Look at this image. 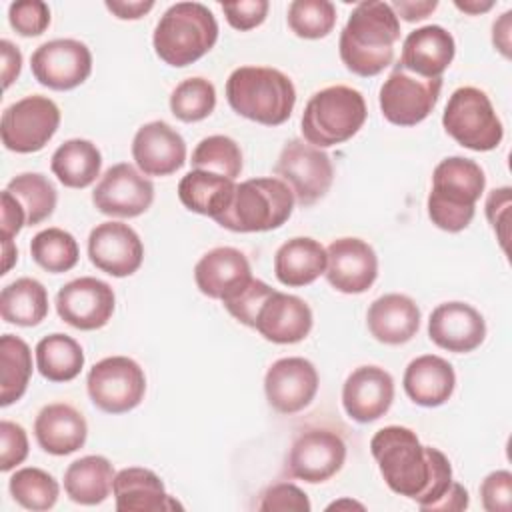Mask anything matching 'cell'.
<instances>
[{"label":"cell","instance_id":"83f0119b","mask_svg":"<svg viewBox=\"0 0 512 512\" xmlns=\"http://www.w3.org/2000/svg\"><path fill=\"white\" fill-rule=\"evenodd\" d=\"M366 324L378 342L390 346L406 344L420 328V308L406 294H384L370 304Z\"/></svg>","mask_w":512,"mask_h":512},{"label":"cell","instance_id":"2e32d148","mask_svg":"<svg viewBox=\"0 0 512 512\" xmlns=\"http://www.w3.org/2000/svg\"><path fill=\"white\" fill-rule=\"evenodd\" d=\"M116 296L108 282L94 276H80L64 284L56 294L58 316L78 330H98L114 314Z\"/></svg>","mask_w":512,"mask_h":512},{"label":"cell","instance_id":"7a4b0ae2","mask_svg":"<svg viewBox=\"0 0 512 512\" xmlns=\"http://www.w3.org/2000/svg\"><path fill=\"white\" fill-rule=\"evenodd\" d=\"M400 40V20L388 2L356 4L340 32V60L358 76H376L394 62V44Z\"/></svg>","mask_w":512,"mask_h":512},{"label":"cell","instance_id":"c3c4849f","mask_svg":"<svg viewBox=\"0 0 512 512\" xmlns=\"http://www.w3.org/2000/svg\"><path fill=\"white\" fill-rule=\"evenodd\" d=\"M268 0H240L222 4V12L234 30L246 32L260 26L268 14Z\"/></svg>","mask_w":512,"mask_h":512},{"label":"cell","instance_id":"b9f144b4","mask_svg":"<svg viewBox=\"0 0 512 512\" xmlns=\"http://www.w3.org/2000/svg\"><path fill=\"white\" fill-rule=\"evenodd\" d=\"M336 6L328 0H294L288 6V26L298 38L318 40L332 32Z\"/></svg>","mask_w":512,"mask_h":512},{"label":"cell","instance_id":"cb8c5ba5","mask_svg":"<svg viewBox=\"0 0 512 512\" xmlns=\"http://www.w3.org/2000/svg\"><path fill=\"white\" fill-rule=\"evenodd\" d=\"M312 322V310L300 296L274 290L258 310L254 328L268 342L296 344L310 334Z\"/></svg>","mask_w":512,"mask_h":512},{"label":"cell","instance_id":"60d3db41","mask_svg":"<svg viewBox=\"0 0 512 512\" xmlns=\"http://www.w3.org/2000/svg\"><path fill=\"white\" fill-rule=\"evenodd\" d=\"M216 108V88L210 80L194 76L182 80L170 94V110L182 122H200Z\"/></svg>","mask_w":512,"mask_h":512},{"label":"cell","instance_id":"ffe728a7","mask_svg":"<svg viewBox=\"0 0 512 512\" xmlns=\"http://www.w3.org/2000/svg\"><path fill=\"white\" fill-rule=\"evenodd\" d=\"M132 158L144 176H168L186 162V142L168 122L142 124L132 140Z\"/></svg>","mask_w":512,"mask_h":512},{"label":"cell","instance_id":"1f68e13d","mask_svg":"<svg viewBox=\"0 0 512 512\" xmlns=\"http://www.w3.org/2000/svg\"><path fill=\"white\" fill-rule=\"evenodd\" d=\"M234 188V180L226 176L206 170H190L178 184V198L190 212L216 218L228 208Z\"/></svg>","mask_w":512,"mask_h":512},{"label":"cell","instance_id":"5b68a950","mask_svg":"<svg viewBox=\"0 0 512 512\" xmlns=\"http://www.w3.org/2000/svg\"><path fill=\"white\" fill-rule=\"evenodd\" d=\"M218 40V22L200 2H176L158 20L152 36L156 56L168 66H188L208 54Z\"/></svg>","mask_w":512,"mask_h":512},{"label":"cell","instance_id":"7dc6e473","mask_svg":"<svg viewBox=\"0 0 512 512\" xmlns=\"http://www.w3.org/2000/svg\"><path fill=\"white\" fill-rule=\"evenodd\" d=\"M0 470L10 472L28 456L26 430L10 420L0 422Z\"/></svg>","mask_w":512,"mask_h":512},{"label":"cell","instance_id":"ab89813d","mask_svg":"<svg viewBox=\"0 0 512 512\" xmlns=\"http://www.w3.org/2000/svg\"><path fill=\"white\" fill-rule=\"evenodd\" d=\"M192 170H206L234 180L242 172V150L230 136L202 138L192 152Z\"/></svg>","mask_w":512,"mask_h":512},{"label":"cell","instance_id":"484cf974","mask_svg":"<svg viewBox=\"0 0 512 512\" xmlns=\"http://www.w3.org/2000/svg\"><path fill=\"white\" fill-rule=\"evenodd\" d=\"M34 436L44 452L66 456L86 444L88 424L74 406L54 402L38 412L34 420Z\"/></svg>","mask_w":512,"mask_h":512},{"label":"cell","instance_id":"74e56055","mask_svg":"<svg viewBox=\"0 0 512 512\" xmlns=\"http://www.w3.org/2000/svg\"><path fill=\"white\" fill-rule=\"evenodd\" d=\"M32 260L52 274H62L78 264V242L62 228H46L30 240Z\"/></svg>","mask_w":512,"mask_h":512},{"label":"cell","instance_id":"f35d334b","mask_svg":"<svg viewBox=\"0 0 512 512\" xmlns=\"http://www.w3.org/2000/svg\"><path fill=\"white\" fill-rule=\"evenodd\" d=\"M8 490L12 498L26 510L44 512L54 508L60 486L52 474L42 468H20L10 476Z\"/></svg>","mask_w":512,"mask_h":512},{"label":"cell","instance_id":"4fadbf2b","mask_svg":"<svg viewBox=\"0 0 512 512\" xmlns=\"http://www.w3.org/2000/svg\"><path fill=\"white\" fill-rule=\"evenodd\" d=\"M34 78L50 90H72L92 72L90 48L74 38H56L40 44L30 58Z\"/></svg>","mask_w":512,"mask_h":512},{"label":"cell","instance_id":"5bb4252c","mask_svg":"<svg viewBox=\"0 0 512 512\" xmlns=\"http://www.w3.org/2000/svg\"><path fill=\"white\" fill-rule=\"evenodd\" d=\"M98 212L116 218H136L154 202V184L132 164L110 166L92 192Z\"/></svg>","mask_w":512,"mask_h":512},{"label":"cell","instance_id":"6da1fadb","mask_svg":"<svg viewBox=\"0 0 512 512\" xmlns=\"http://www.w3.org/2000/svg\"><path fill=\"white\" fill-rule=\"evenodd\" d=\"M370 452L386 486L428 508L450 488L452 466L444 452L420 444L414 430L406 426H384L370 440Z\"/></svg>","mask_w":512,"mask_h":512},{"label":"cell","instance_id":"4316f807","mask_svg":"<svg viewBox=\"0 0 512 512\" xmlns=\"http://www.w3.org/2000/svg\"><path fill=\"white\" fill-rule=\"evenodd\" d=\"M112 494L118 512H160L182 508V504L166 492L160 476L140 466L116 472Z\"/></svg>","mask_w":512,"mask_h":512},{"label":"cell","instance_id":"e0dca14e","mask_svg":"<svg viewBox=\"0 0 512 512\" xmlns=\"http://www.w3.org/2000/svg\"><path fill=\"white\" fill-rule=\"evenodd\" d=\"M326 280L342 294L366 292L378 276V256L362 238H336L326 248Z\"/></svg>","mask_w":512,"mask_h":512},{"label":"cell","instance_id":"d4e9b609","mask_svg":"<svg viewBox=\"0 0 512 512\" xmlns=\"http://www.w3.org/2000/svg\"><path fill=\"white\" fill-rule=\"evenodd\" d=\"M456 54L454 36L438 26L428 24L412 30L402 44L400 66L422 78H442Z\"/></svg>","mask_w":512,"mask_h":512},{"label":"cell","instance_id":"ba28073f","mask_svg":"<svg viewBox=\"0 0 512 512\" xmlns=\"http://www.w3.org/2000/svg\"><path fill=\"white\" fill-rule=\"evenodd\" d=\"M442 126L460 146L474 152L498 148L504 128L484 90L462 86L452 92L442 114Z\"/></svg>","mask_w":512,"mask_h":512},{"label":"cell","instance_id":"44dd1931","mask_svg":"<svg viewBox=\"0 0 512 512\" xmlns=\"http://www.w3.org/2000/svg\"><path fill=\"white\" fill-rule=\"evenodd\" d=\"M428 336L442 350L466 354L484 342L486 322L484 316L466 302H444L430 314Z\"/></svg>","mask_w":512,"mask_h":512},{"label":"cell","instance_id":"ac0fdd59","mask_svg":"<svg viewBox=\"0 0 512 512\" xmlns=\"http://www.w3.org/2000/svg\"><path fill=\"white\" fill-rule=\"evenodd\" d=\"M90 262L114 276L124 278L134 274L144 260V246L138 232L124 222H102L88 236Z\"/></svg>","mask_w":512,"mask_h":512},{"label":"cell","instance_id":"7402d4cb","mask_svg":"<svg viewBox=\"0 0 512 512\" xmlns=\"http://www.w3.org/2000/svg\"><path fill=\"white\" fill-rule=\"evenodd\" d=\"M392 402L394 378L380 366H358L342 386V406L360 424L382 418Z\"/></svg>","mask_w":512,"mask_h":512},{"label":"cell","instance_id":"f5cc1de1","mask_svg":"<svg viewBox=\"0 0 512 512\" xmlns=\"http://www.w3.org/2000/svg\"><path fill=\"white\" fill-rule=\"evenodd\" d=\"M0 54H2V80H4V88H10V84L20 76L22 52L10 40H0Z\"/></svg>","mask_w":512,"mask_h":512},{"label":"cell","instance_id":"db71d44e","mask_svg":"<svg viewBox=\"0 0 512 512\" xmlns=\"http://www.w3.org/2000/svg\"><path fill=\"white\" fill-rule=\"evenodd\" d=\"M468 502H470L468 490L462 484L452 480L450 488L428 508V512H436V510H442V512H452L454 510V512H458V510H466Z\"/></svg>","mask_w":512,"mask_h":512},{"label":"cell","instance_id":"3957f363","mask_svg":"<svg viewBox=\"0 0 512 512\" xmlns=\"http://www.w3.org/2000/svg\"><path fill=\"white\" fill-rule=\"evenodd\" d=\"M486 188V176L478 162L464 156H448L432 172L428 216L444 232L464 230L476 212V202Z\"/></svg>","mask_w":512,"mask_h":512},{"label":"cell","instance_id":"680465c9","mask_svg":"<svg viewBox=\"0 0 512 512\" xmlns=\"http://www.w3.org/2000/svg\"><path fill=\"white\" fill-rule=\"evenodd\" d=\"M342 508H348V510H352V508L364 510V504H360V502H356V500H336V502L328 504L326 510H342Z\"/></svg>","mask_w":512,"mask_h":512},{"label":"cell","instance_id":"816d5d0a","mask_svg":"<svg viewBox=\"0 0 512 512\" xmlns=\"http://www.w3.org/2000/svg\"><path fill=\"white\" fill-rule=\"evenodd\" d=\"M394 14L400 18H404L406 22H416V20H424L426 16H430L436 8L438 2L436 0H394L392 4Z\"/></svg>","mask_w":512,"mask_h":512},{"label":"cell","instance_id":"d590c367","mask_svg":"<svg viewBox=\"0 0 512 512\" xmlns=\"http://www.w3.org/2000/svg\"><path fill=\"white\" fill-rule=\"evenodd\" d=\"M32 376L30 346L14 334L0 338V406L20 400Z\"/></svg>","mask_w":512,"mask_h":512},{"label":"cell","instance_id":"836d02e7","mask_svg":"<svg viewBox=\"0 0 512 512\" xmlns=\"http://www.w3.org/2000/svg\"><path fill=\"white\" fill-rule=\"evenodd\" d=\"M2 320L16 326H38L48 316V290L36 278H18L0 292Z\"/></svg>","mask_w":512,"mask_h":512},{"label":"cell","instance_id":"30bf717a","mask_svg":"<svg viewBox=\"0 0 512 512\" xmlns=\"http://www.w3.org/2000/svg\"><path fill=\"white\" fill-rule=\"evenodd\" d=\"M60 126V108L42 94L24 96L2 112V144L18 154L42 150Z\"/></svg>","mask_w":512,"mask_h":512},{"label":"cell","instance_id":"7c38bea8","mask_svg":"<svg viewBox=\"0 0 512 512\" xmlns=\"http://www.w3.org/2000/svg\"><path fill=\"white\" fill-rule=\"evenodd\" d=\"M440 90L442 78H422L396 64L380 86L382 116L396 126H416L430 116Z\"/></svg>","mask_w":512,"mask_h":512},{"label":"cell","instance_id":"8fae6325","mask_svg":"<svg viewBox=\"0 0 512 512\" xmlns=\"http://www.w3.org/2000/svg\"><path fill=\"white\" fill-rule=\"evenodd\" d=\"M276 176L288 184L300 206H312L332 186L334 166L330 156L300 138L284 144L274 166Z\"/></svg>","mask_w":512,"mask_h":512},{"label":"cell","instance_id":"52a82bcc","mask_svg":"<svg viewBox=\"0 0 512 512\" xmlns=\"http://www.w3.org/2000/svg\"><path fill=\"white\" fill-rule=\"evenodd\" d=\"M294 202L280 178H250L236 184L228 208L214 220L232 232H268L292 216Z\"/></svg>","mask_w":512,"mask_h":512},{"label":"cell","instance_id":"f546056e","mask_svg":"<svg viewBox=\"0 0 512 512\" xmlns=\"http://www.w3.org/2000/svg\"><path fill=\"white\" fill-rule=\"evenodd\" d=\"M326 270V248L308 236H296L284 242L274 254V274L290 288L308 286Z\"/></svg>","mask_w":512,"mask_h":512},{"label":"cell","instance_id":"bcb514c9","mask_svg":"<svg viewBox=\"0 0 512 512\" xmlns=\"http://www.w3.org/2000/svg\"><path fill=\"white\" fill-rule=\"evenodd\" d=\"M480 500L486 512L512 510V472L494 470L480 484Z\"/></svg>","mask_w":512,"mask_h":512},{"label":"cell","instance_id":"d6a6232c","mask_svg":"<svg viewBox=\"0 0 512 512\" xmlns=\"http://www.w3.org/2000/svg\"><path fill=\"white\" fill-rule=\"evenodd\" d=\"M102 168V154L98 146L84 138H70L62 142L50 160L52 174L66 188H88Z\"/></svg>","mask_w":512,"mask_h":512},{"label":"cell","instance_id":"9a60e30c","mask_svg":"<svg viewBox=\"0 0 512 512\" xmlns=\"http://www.w3.org/2000/svg\"><path fill=\"white\" fill-rule=\"evenodd\" d=\"M346 462L344 440L324 428L302 432L290 446L286 456V472L308 484L330 480Z\"/></svg>","mask_w":512,"mask_h":512},{"label":"cell","instance_id":"11a10c76","mask_svg":"<svg viewBox=\"0 0 512 512\" xmlns=\"http://www.w3.org/2000/svg\"><path fill=\"white\" fill-rule=\"evenodd\" d=\"M106 8L120 20H138L154 8L152 0H106Z\"/></svg>","mask_w":512,"mask_h":512},{"label":"cell","instance_id":"7bdbcfd3","mask_svg":"<svg viewBox=\"0 0 512 512\" xmlns=\"http://www.w3.org/2000/svg\"><path fill=\"white\" fill-rule=\"evenodd\" d=\"M274 292L272 286H268L264 280L252 278L244 288H240L236 294L222 300L224 308L242 324L254 328L258 310L266 302V298Z\"/></svg>","mask_w":512,"mask_h":512},{"label":"cell","instance_id":"681fc988","mask_svg":"<svg viewBox=\"0 0 512 512\" xmlns=\"http://www.w3.org/2000/svg\"><path fill=\"white\" fill-rule=\"evenodd\" d=\"M510 188L502 186V188H494L488 198H486V218L492 226V230L496 232L502 250L506 252V242H508V218H510V206H512V196H510Z\"/></svg>","mask_w":512,"mask_h":512},{"label":"cell","instance_id":"277c9868","mask_svg":"<svg viewBox=\"0 0 512 512\" xmlns=\"http://www.w3.org/2000/svg\"><path fill=\"white\" fill-rule=\"evenodd\" d=\"M226 100L230 108L264 126L284 124L296 104L292 80L268 66H240L226 80Z\"/></svg>","mask_w":512,"mask_h":512},{"label":"cell","instance_id":"8d00e7d4","mask_svg":"<svg viewBox=\"0 0 512 512\" xmlns=\"http://www.w3.org/2000/svg\"><path fill=\"white\" fill-rule=\"evenodd\" d=\"M6 190L18 200L26 214V226H36L52 216L58 194L54 184L40 172H24L12 178Z\"/></svg>","mask_w":512,"mask_h":512},{"label":"cell","instance_id":"8992f818","mask_svg":"<svg viewBox=\"0 0 512 512\" xmlns=\"http://www.w3.org/2000/svg\"><path fill=\"white\" fill-rule=\"evenodd\" d=\"M368 108L362 92L336 84L310 96L304 106L300 128L308 144L330 148L350 140L366 122Z\"/></svg>","mask_w":512,"mask_h":512},{"label":"cell","instance_id":"ee69618b","mask_svg":"<svg viewBox=\"0 0 512 512\" xmlns=\"http://www.w3.org/2000/svg\"><path fill=\"white\" fill-rule=\"evenodd\" d=\"M8 22L20 36H40L50 26V8L42 0L12 2Z\"/></svg>","mask_w":512,"mask_h":512},{"label":"cell","instance_id":"603a6c76","mask_svg":"<svg viewBox=\"0 0 512 512\" xmlns=\"http://www.w3.org/2000/svg\"><path fill=\"white\" fill-rule=\"evenodd\" d=\"M252 278L248 258L232 246L212 248L194 266V282L198 290L214 300H226Z\"/></svg>","mask_w":512,"mask_h":512},{"label":"cell","instance_id":"f6af8a7d","mask_svg":"<svg viewBox=\"0 0 512 512\" xmlns=\"http://www.w3.org/2000/svg\"><path fill=\"white\" fill-rule=\"evenodd\" d=\"M312 504L302 488L292 482H278L260 494L258 510L262 512H310Z\"/></svg>","mask_w":512,"mask_h":512},{"label":"cell","instance_id":"4dcf8cb0","mask_svg":"<svg viewBox=\"0 0 512 512\" xmlns=\"http://www.w3.org/2000/svg\"><path fill=\"white\" fill-rule=\"evenodd\" d=\"M114 476V466L106 456H82L68 464L64 472L66 496L82 506L102 504L110 496Z\"/></svg>","mask_w":512,"mask_h":512},{"label":"cell","instance_id":"e575fe53","mask_svg":"<svg viewBox=\"0 0 512 512\" xmlns=\"http://www.w3.org/2000/svg\"><path fill=\"white\" fill-rule=\"evenodd\" d=\"M36 368L50 382H70L84 366L82 346L68 334L54 332L36 344Z\"/></svg>","mask_w":512,"mask_h":512},{"label":"cell","instance_id":"f1b7e54d","mask_svg":"<svg viewBox=\"0 0 512 512\" xmlns=\"http://www.w3.org/2000/svg\"><path fill=\"white\" fill-rule=\"evenodd\" d=\"M404 392L408 398L424 408H436L448 402L456 388V374L452 364L436 354L414 358L404 370Z\"/></svg>","mask_w":512,"mask_h":512},{"label":"cell","instance_id":"9f6ffc18","mask_svg":"<svg viewBox=\"0 0 512 512\" xmlns=\"http://www.w3.org/2000/svg\"><path fill=\"white\" fill-rule=\"evenodd\" d=\"M510 30H512V10H506L492 26V42L500 50L502 56L510 58Z\"/></svg>","mask_w":512,"mask_h":512},{"label":"cell","instance_id":"9c48e42d","mask_svg":"<svg viewBox=\"0 0 512 512\" xmlns=\"http://www.w3.org/2000/svg\"><path fill=\"white\" fill-rule=\"evenodd\" d=\"M86 390L96 408L108 414L134 410L146 394V374L128 356H108L96 362L86 378Z\"/></svg>","mask_w":512,"mask_h":512},{"label":"cell","instance_id":"f907efd6","mask_svg":"<svg viewBox=\"0 0 512 512\" xmlns=\"http://www.w3.org/2000/svg\"><path fill=\"white\" fill-rule=\"evenodd\" d=\"M26 226V214L18 200L4 188L0 194V238L12 242V238Z\"/></svg>","mask_w":512,"mask_h":512},{"label":"cell","instance_id":"d6986e66","mask_svg":"<svg viewBox=\"0 0 512 512\" xmlns=\"http://www.w3.org/2000/svg\"><path fill=\"white\" fill-rule=\"evenodd\" d=\"M318 392V372L302 356L276 360L264 376V394L268 404L280 414L304 410Z\"/></svg>","mask_w":512,"mask_h":512},{"label":"cell","instance_id":"6f0895ef","mask_svg":"<svg viewBox=\"0 0 512 512\" xmlns=\"http://www.w3.org/2000/svg\"><path fill=\"white\" fill-rule=\"evenodd\" d=\"M454 6H456L458 10H462V12H466V14L476 16V14L488 12V10L494 6V2H492V0H486V2H482V0H464V2H462V0H456Z\"/></svg>","mask_w":512,"mask_h":512}]
</instances>
